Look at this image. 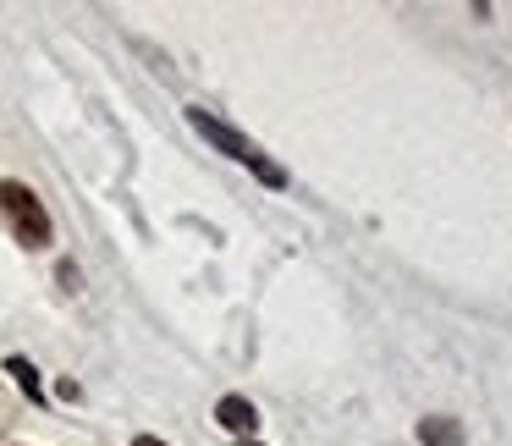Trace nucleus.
Returning a JSON list of instances; mask_svg holds the SVG:
<instances>
[{"mask_svg":"<svg viewBox=\"0 0 512 446\" xmlns=\"http://www.w3.org/2000/svg\"><path fill=\"white\" fill-rule=\"evenodd\" d=\"M0 221L12 226V237L23 248H45L50 243V215L23 182H0Z\"/></svg>","mask_w":512,"mask_h":446,"instance_id":"obj_1","label":"nucleus"},{"mask_svg":"<svg viewBox=\"0 0 512 446\" xmlns=\"http://www.w3.org/2000/svg\"><path fill=\"white\" fill-rule=\"evenodd\" d=\"M188 122H193V127H199V133H204V138H210V144H215V149H226V155H232V160H243V166H248V171H259V177H265V182H270V188H281V182H287V177H281V171H276V166H270V160H265V155H259V149H254V144H248V138H243V133H232V127H226V122H215V116H210V111H188Z\"/></svg>","mask_w":512,"mask_h":446,"instance_id":"obj_2","label":"nucleus"},{"mask_svg":"<svg viewBox=\"0 0 512 446\" xmlns=\"http://www.w3.org/2000/svg\"><path fill=\"white\" fill-rule=\"evenodd\" d=\"M419 441L424 446H463V435H457L452 419H424L419 424Z\"/></svg>","mask_w":512,"mask_h":446,"instance_id":"obj_3","label":"nucleus"},{"mask_svg":"<svg viewBox=\"0 0 512 446\" xmlns=\"http://www.w3.org/2000/svg\"><path fill=\"white\" fill-rule=\"evenodd\" d=\"M215 413H221V424H226V430H254V408H248L243 397H226Z\"/></svg>","mask_w":512,"mask_h":446,"instance_id":"obj_4","label":"nucleus"},{"mask_svg":"<svg viewBox=\"0 0 512 446\" xmlns=\"http://www.w3.org/2000/svg\"><path fill=\"white\" fill-rule=\"evenodd\" d=\"M12 375L23 380V391H28V397H39V375H34V364H23V358H12Z\"/></svg>","mask_w":512,"mask_h":446,"instance_id":"obj_5","label":"nucleus"},{"mask_svg":"<svg viewBox=\"0 0 512 446\" xmlns=\"http://www.w3.org/2000/svg\"><path fill=\"white\" fill-rule=\"evenodd\" d=\"M133 446H160V441H155V435H138V441H133Z\"/></svg>","mask_w":512,"mask_h":446,"instance_id":"obj_6","label":"nucleus"}]
</instances>
